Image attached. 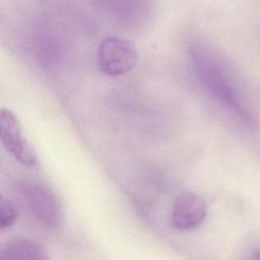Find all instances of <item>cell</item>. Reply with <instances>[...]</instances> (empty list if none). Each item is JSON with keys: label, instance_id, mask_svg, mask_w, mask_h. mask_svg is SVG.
I'll use <instances>...</instances> for the list:
<instances>
[{"label": "cell", "instance_id": "7", "mask_svg": "<svg viewBox=\"0 0 260 260\" xmlns=\"http://www.w3.org/2000/svg\"><path fill=\"white\" fill-rule=\"evenodd\" d=\"M0 260H51L42 245L36 241L18 238L8 242L2 249Z\"/></svg>", "mask_w": 260, "mask_h": 260}, {"label": "cell", "instance_id": "3", "mask_svg": "<svg viewBox=\"0 0 260 260\" xmlns=\"http://www.w3.org/2000/svg\"><path fill=\"white\" fill-rule=\"evenodd\" d=\"M137 62V52L127 40L109 37L104 39L98 49L100 70L109 76H120L130 72Z\"/></svg>", "mask_w": 260, "mask_h": 260}, {"label": "cell", "instance_id": "8", "mask_svg": "<svg viewBox=\"0 0 260 260\" xmlns=\"http://www.w3.org/2000/svg\"><path fill=\"white\" fill-rule=\"evenodd\" d=\"M18 209L15 204L7 198L0 196V229L12 226L18 218Z\"/></svg>", "mask_w": 260, "mask_h": 260}, {"label": "cell", "instance_id": "2", "mask_svg": "<svg viewBox=\"0 0 260 260\" xmlns=\"http://www.w3.org/2000/svg\"><path fill=\"white\" fill-rule=\"evenodd\" d=\"M20 193L28 210L43 224L58 228L62 222V210L55 194L44 184L25 181L20 186Z\"/></svg>", "mask_w": 260, "mask_h": 260}, {"label": "cell", "instance_id": "5", "mask_svg": "<svg viewBox=\"0 0 260 260\" xmlns=\"http://www.w3.org/2000/svg\"><path fill=\"white\" fill-rule=\"evenodd\" d=\"M207 215V205L199 195L185 191L180 193L173 205L171 222L180 231H189L199 226Z\"/></svg>", "mask_w": 260, "mask_h": 260}, {"label": "cell", "instance_id": "1", "mask_svg": "<svg viewBox=\"0 0 260 260\" xmlns=\"http://www.w3.org/2000/svg\"><path fill=\"white\" fill-rule=\"evenodd\" d=\"M188 62L198 82L215 99L247 123L253 121L247 110L231 68L210 47L193 42L187 50Z\"/></svg>", "mask_w": 260, "mask_h": 260}, {"label": "cell", "instance_id": "4", "mask_svg": "<svg viewBox=\"0 0 260 260\" xmlns=\"http://www.w3.org/2000/svg\"><path fill=\"white\" fill-rule=\"evenodd\" d=\"M0 139L10 154L22 166L38 169V155L23 136L21 125L16 115L9 109L0 111Z\"/></svg>", "mask_w": 260, "mask_h": 260}, {"label": "cell", "instance_id": "6", "mask_svg": "<svg viewBox=\"0 0 260 260\" xmlns=\"http://www.w3.org/2000/svg\"><path fill=\"white\" fill-rule=\"evenodd\" d=\"M108 13L128 27L144 24L150 14L151 0H101Z\"/></svg>", "mask_w": 260, "mask_h": 260}]
</instances>
